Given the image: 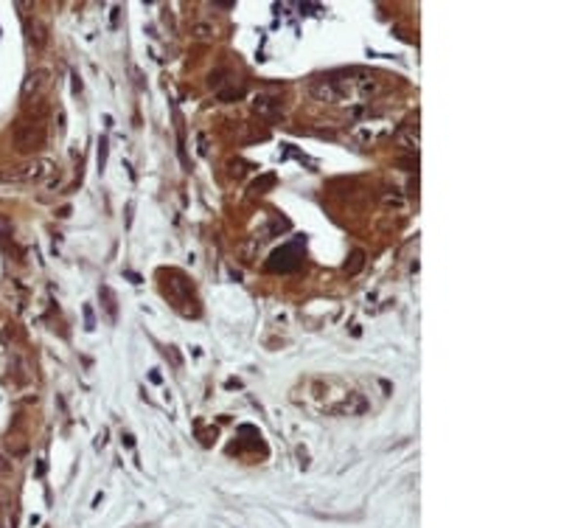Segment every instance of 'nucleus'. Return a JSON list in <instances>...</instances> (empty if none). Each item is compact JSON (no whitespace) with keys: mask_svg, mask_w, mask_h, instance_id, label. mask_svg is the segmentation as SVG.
Masks as SVG:
<instances>
[{"mask_svg":"<svg viewBox=\"0 0 561 528\" xmlns=\"http://www.w3.org/2000/svg\"><path fill=\"white\" fill-rule=\"evenodd\" d=\"M11 135H14V146L20 149V152H34V149H40L45 141V129L42 124H34V121H17L14 124V129H11Z\"/></svg>","mask_w":561,"mask_h":528,"instance_id":"obj_1","label":"nucleus"},{"mask_svg":"<svg viewBox=\"0 0 561 528\" xmlns=\"http://www.w3.org/2000/svg\"><path fill=\"white\" fill-rule=\"evenodd\" d=\"M351 135L357 138L359 144H376V141H381V138H387V135H390V124L362 121V124H357V127L351 129Z\"/></svg>","mask_w":561,"mask_h":528,"instance_id":"obj_2","label":"nucleus"},{"mask_svg":"<svg viewBox=\"0 0 561 528\" xmlns=\"http://www.w3.org/2000/svg\"><path fill=\"white\" fill-rule=\"evenodd\" d=\"M48 171H51V163H48V160H34L31 166H25V171L11 174V180H42Z\"/></svg>","mask_w":561,"mask_h":528,"instance_id":"obj_3","label":"nucleus"},{"mask_svg":"<svg viewBox=\"0 0 561 528\" xmlns=\"http://www.w3.org/2000/svg\"><path fill=\"white\" fill-rule=\"evenodd\" d=\"M45 70H34V73H28V79H25V84H22V99L28 101L31 99V93H37V90L45 84Z\"/></svg>","mask_w":561,"mask_h":528,"instance_id":"obj_4","label":"nucleus"},{"mask_svg":"<svg viewBox=\"0 0 561 528\" xmlns=\"http://www.w3.org/2000/svg\"><path fill=\"white\" fill-rule=\"evenodd\" d=\"M253 104H256V110H258V112H264V115H269V118L280 115V101H278V99H272V96H258Z\"/></svg>","mask_w":561,"mask_h":528,"instance_id":"obj_5","label":"nucleus"},{"mask_svg":"<svg viewBox=\"0 0 561 528\" xmlns=\"http://www.w3.org/2000/svg\"><path fill=\"white\" fill-rule=\"evenodd\" d=\"M362 264H365V253H362V250H354V253H351V258L345 261V273H348V275H354V273H359V270H362Z\"/></svg>","mask_w":561,"mask_h":528,"instance_id":"obj_6","label":"nucleus"},{"mask_svg":"<svg viewBox=\"0 0 561 528\" xmlns=\"http://www.w3.org/2000/svg\"><path fill=\"white\" fill-rule=\"evenodd\" d=\"M101 295H104V306H107V312H110V320H115V295H112L110 287H101Z\"/></svg>","mask_w":561,"mask_h":528,"instance_id":"obj_7","label":"nucleus"},{"mask_svg":"<svg viewBox=\"0 0 561 528\" xmlns=\"http://www.w3.org/2000/svg\"><path fill=\"white\" fill-rule=\"evenodd\" d=\"M272 186H275V177H272V174H264L261 180H256V183H253V191L264 194V189H272Z\"/></svg>","mask_w":561,"mask_h":528,"instance_id":"obj_8","label":"nucleus"},{"mask_svg":"<svg viewBox=\"0 0 561 528\" xmlns=\"http://www.w3.org/2000/svg\"><path fill=\"white\" fill-rule=\"evenodd\" d=\"M211 34H213L211 25H197V28H194V37H200V40H208Z\"/></svg>","mask_w":561,"mask_h":528,"instance_id":"obj_9","label":"nucleus"},{"mask_svg":"<svg viewBox=\"0 0 561 528\" xmlns=\"http://www.w3.org/2000/svg\"><path fill=\"white\" fill-rule=\"evenodd\" d=\"M393 191V194H384V200H387V205H390V202H393V205H401V202H404V197H401V194H399V189H390Z\"/></svg>","mask_w":561,"mask_h":528,"instance_id":"obj_10","label":"nucleus"},{"mask_svg":"<svg viewBox=\"0 0 561 528\" xmlns=\"http://www.w3.org/2000/svg\"><path fill=\"white\" fill-rule=\"evenodd\" d=\"M104 163H107V141H101L99 144V166L104 169Z\"/></svg>","mask_w":561,"mask_h":528,"instance_id":"obj_11","label":"nucleus"},{"mask_svg":"<svg viewBox=\"0 0 561 528\" xmlns=\"http://www.w3.org/2000/svg\"><path fill=\"white\" fill-rule=\"evenodd\" d=\"M84 317H87V329H93V326H96V320H93V312H90V306H84Z\"/></svg>","mask_w":561,"mask_h":528,"instance_id":"obj_12","label":"nucleus"},{"mask_svg":"<svg viewBox=\"0 0 561 528\" xmlns=\"http://www.w3.org/2000/svg\"><path fill=\"white\" fill-rule=\"evenodd\" d=\"M200 152L202 155H208V141H205V135H200Z\"/></svg>","mask_w":561,"mask_h":528,"instance_id":"obj_13","label":"nucleus"}]
</instances>
